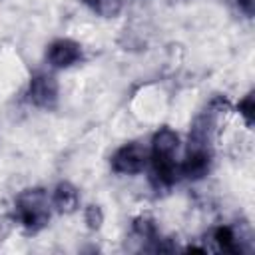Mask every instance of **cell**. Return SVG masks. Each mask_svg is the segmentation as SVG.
<instances>
[{
  "mask_svg": "<svg viewBox=\"0 0 255 255\" xmlns=\"http://www.w3.org/2000/svg\"><path fill=\"white\" fill-rule=\"evenodd\" d=\"M16 217L28 231H40L50 221V199L42 187H30L16 197Z\"/></svg>",
  "mask_w": 255,
  "mask_h": 255,
  "instance_id": "cell-1",
  "label": "cell"
},
{
  "mask_svg": "<svg viewBox=\"0 0 255 255\" xmlns=\"http://www.w3.org/2000/svg\"><path fill=\"white\" fill-rule=\"evenodd\" d=\"M147 159H149L147 149L137 141H129L112 155V169L116 173H126V175L139 173L145 167Z\"/></svg>",
  "mask_w": 255,
  "mask_h": 255,
  "instance_id": "cell-2",
  "label": "cell"
},
{
  "mask_svg": "<svg viewBox=\"0 0 255 255\" xmlns=\"http://www.w3.org/2000/svg\"><path fill=\"white\" fill-rule=\"evenodd\" d=\"M28 100L36 108L52 110L58 102V82L48 74H36L28 86Z\"/></svg>",
  "mask_w": 255,
  "mask_h": 255,
  "instance_id": "cell-3",
  "label": "cell"
},
{
  "mask_svg": "<svg viewBox=\"0 0 255 255\" xmlns=\"http://www.w3.org/2000/svg\"><path fill=\"white\" fill-rule=\"evenodd\" d=\"M46 60L52 68H70L82 60V46L68 38L56 40L48 46Z\"/></svg>",
  "mask_w": 255,
  "mask_h": 255,
  "instance_id": "cell-4",
  "label": "cell"
},
{
  "mask_svg": "<svg viewBox=\"0 0 255 255\" xmlns=\"http://www.w3.org/2000/svg\"><path fill=\"white\" fill-rule=\"evenodd\" d=\"M209 165H211V151L207 147H189L185 159L179 163V171L189 179H201L207 175Z\"/></svg>",
  "mask_w": 255,
  "mask_h": 255,
  "instance_id": "cell-5",
  "label": "cell"
},
{
  "mask_svg": "<svg viewBox=\"0 0 255 255\" xmlns=\"http://www.w3.org/2000/svg\"><path fill=\"white\" fill-rule=\"evenodd\" d=\"M179 145V137L173 129L169 128H161L159 131H155L153 139H151V159H167V157H175Z\"/></svg>",
  "mask_w": 255,
  "mask_h": 255,
  "instance_id": "cell-6",
  "label": "cell"
},
{
  "mask_svg": "<svg viewBox=\"0 0 255 255\" xmlns=\"http://www.w3.org/2000/svg\"><path fill=\"white\" fill-rule=\"evenodd\" d=\"M52 205L60 211V213H72L78 209L80 205V193L78 189L68 183V181H62L56 185L54 193H52Z\"/></svg>",
  "mask_w": 255,
  "mask_h": 255,
  "instance_id": "cell-7",
  "label": "cell"
},
{
  "mask_svg": "<svg viewBox=\"0 0 255 255\" xmlns=\"http://www.w3.org/2000/svg\"><path fill=\"white\" fill-rule=\"evenodd\" d=\"M213 239H215V243L219 245V249H221V251L231 253V255L241 253L239 239H237V235H235V231H233L231 227H227V225L217 227V229L213 231Z\"/></svg>",
  "mask_w": 255,
  "mask_h": 255,
  "instance_id": "cell-8",
  "label": "cell"
},
{
  "mask_svg": "<svg viewBox=\"0 0 255 255\" xmlns=\"http://www.w3.org/2000/svg\"><path fill=\"white\" fill-rule=\"evenodd\" d=\"M84 4L104 18H114L124 8V0H84Z\"/></svg>",
  "mask_w": 255,
  "mask_h": 255,
  "instance_id": "cell-9",
  "label": "cell"
},
{
  "mask_svg": "<svg viewBox=\"0 0 255 255\" xmlns=\"http://www.w3.org/2000/svg\"><path fill=\"white\" fill-rule=\"evenodd\" d=\"M239 114L245 118L247 126H253V94L251 92L239 102Z\"/></svg>",
  "mask_w": 255,
  "mask_h": 255,
  "instance_id": "cell-10",
  "label": "cell"
},
{
  "mask_svg": "<svg viewBox=\"0 0 255 255\" xmlns=\"http://www.w3.org/2000/svg\"><path fill=\"white\" fill-rule=\"evenodd\" d=\"M104 221V215H102V209L98 205H90L86 209V223L90 225V229H98Z\"/></svg>",
  "mask_w": 255,
  "mask_h": 255,
  "instance_id": "cell-11",
  "label": "cell"
},
{
  "mask_svg": "<svg viewBox=\"0 0 255 255\" xmlns=\"http://www.w3.org/2000/svg\"><path fill=\"white\" fill-rule=\"evenodd\" d=\"M239 10H243L247 16H253V0H235Z\"/></svg>",
  "mask_w": 255,
  "mask_h": 255,
  "instance_id": "cell-12",
  "label": "cell"
}]
</instances>
